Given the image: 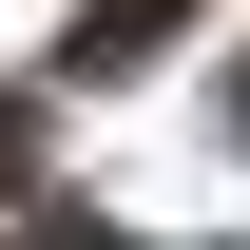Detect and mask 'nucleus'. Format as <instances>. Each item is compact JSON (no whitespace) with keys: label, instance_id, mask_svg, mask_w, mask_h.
I'll return each mask as SVG.
<instances>
[{"label":"nucleus","instance_id":"nucleus-1","mask_svg":"<svg viewBox=\"0 0 250 250\" xmlns=\"http://www.w3.org/2000/svg\"><path fill=\"white\" fill-rule=\"evenodd\" d=\"M20 173H39V96H0V192H20Z\"/></svg>","mask_w":250,"mask_h":250},{"label":"nucleus","instance_id":"nucleus-2","mask_svg":"<svg viewBox=\"0 0 250 250\" xmlns=\"http://www.w3.org/2000/svg\"><path fill=\"white\" fill-rule=\"evenodd\" d=\"M231 135H250V77H231Z\"/></svg>","mask_w":250,"mask_h":250}]
</instances>
